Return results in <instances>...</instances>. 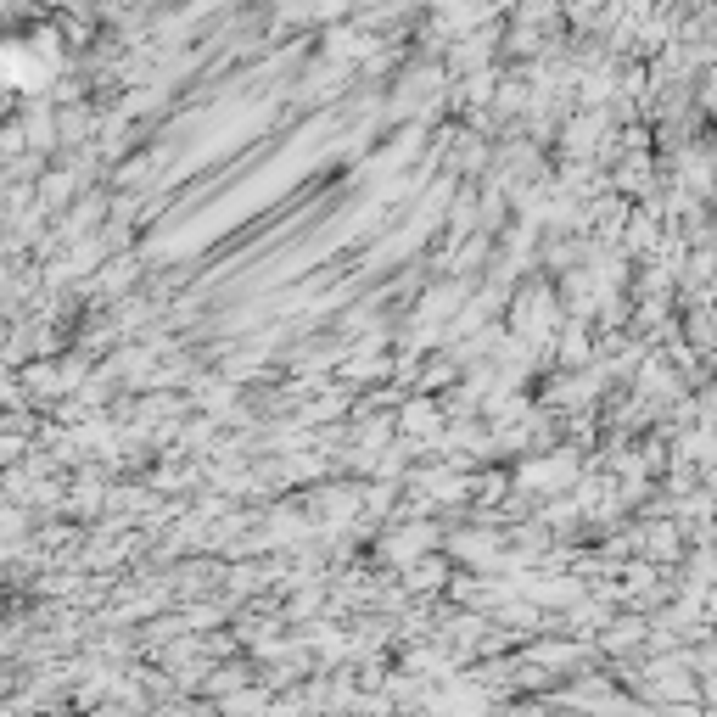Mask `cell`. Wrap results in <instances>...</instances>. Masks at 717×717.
<instances>
[{
	"mask_svg": "<svg viewBox=\"0 0 717 717\" xmlns=\"http://www.w3.org/2000/svg\"><path fill=\"white\" fill-rule=\"evenodd\" d=\"M404 577H409L404 589H415V594H437V589H443V583H454V577H449V566L437 561V555H426L421 566H409Z\"/></svg>",
	"mask_w": 717,
	"mask_h": 717,
	"instance_id": "6da1fadb",
	"label": "cell"
}]
</instances>
